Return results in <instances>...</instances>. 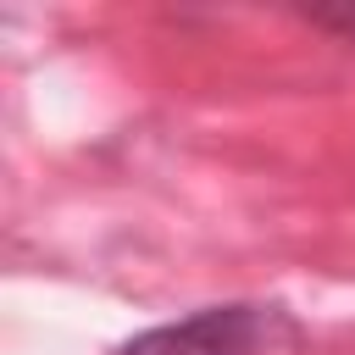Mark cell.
Returning <instances> with one entry per match:
<instances>
[{
    "instance_id": "1",
    "label": "cell",
    "mask_w": 355,
    "mask_h": 355,
    "mask_svg": "<svg viewBox=\"0 0 355 355\" xmlns=\"http://www.w3.org/2000/svg\"><path fill=\"white\" fill-rule=\"evenodd\" d=\"M294 344V327L272 305H211L183 322L128 338L116 355H277Z\"/></svg>"
},
{
    "instance_id": "2",
    "label": "cell",
    "mask_w": 355,
    "mask_h": 355,
    "mask_svg": "<svg viewBox=\"0 0 355 355\" xmlns=\"http://www.w3.org/2000/svg\"><path fill=\"white\" fill-rule=\"evenodd\" d=\"M311 22H322V28H333V33H349L355 39V11L344 6V11H311Z\"/></svg>"
}]
</instances>
